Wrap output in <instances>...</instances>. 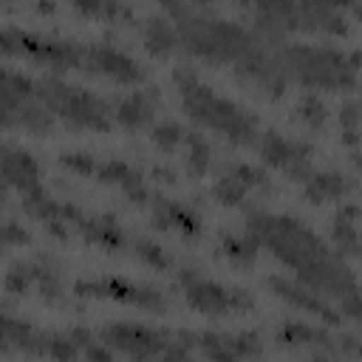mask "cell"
Segmentation results:
<instances>
[{
  "label": "cell",
  "mask_w": 362,
  "mask_h": 362,
  "mask_svg": "<svg viewBox=\"0 0 362 362\" xmlns=\"http://www.w3.org/2000/svg\"><path fill=\"white\" fill-rule=\"evenodd\" d=\"M269 187V175L252 164H232L212 187V195L223 204V206H238L246 201V195L252 189H266Z\"/></svg>",
  "instance_id": "12"
},
{
  "label": "cell",
  "mask_w": 362,
  "mask_h": 362,
  "mask_svg": "<svg viewBox=\"0 0 362 362\" xmlns=\"http://www.w3.org/2000/svg\"><path fill=\"white\" fill-rule=\"evenodd\" d=\"M359 215H362V209L354 206V204L339 206V212L334 215L331 238H334V246H337L339 255H348V257H359L362 255V238H359V229H356V218Z\"/></svg>",
  "instance_id": "18"
},
{
  "label": "cell",
  "mask_w": 362,
  "mask_h": 362,
  "mask_svg": "<svg viewBox=\"0 0 362 362\" xmlns=\"http://www.w3.org/2000/svg\"><path fill=\"white\" fill-rule=\"evenodd\" d=\"M187 139V130L178 122H158L153 127V144L164 153H175Z\"/></svg>",
  "instance_id": "28"
},
{
  "label": "cell",
  "mask_w": 362,
  "mask_h": 362,
  "mask_svg": "<svg viewBox=\"0 0 362 362\" xmlns=\"http://www.w3.org/2000/svg\"><path fill=\"white\" fill-rule=\"evenodd\" d=\"M3 178L8 187H17L23 195L34 187H40V164L34 161V156L23 147H3Z\"/></svg>",
  "instance_id": "15"
},
{
  "label": "cell",
  "mask_w": 362,
  "mask_h": 362,
  "mask_svg": "<svg viewBox=\"0 0 362 362\" xmlns=\"http://www.w3.org/2000/svg\"><path fill=\"white\" fill-rule=\"evenodd\" d=\"M28 99H37V82L6 68L3 71V116L14 113L20 105H25Z\"/></svg>",
  "instance_id": "23"
},
{
  "label": "cell",
  "mask_w": 362,
  "mask_h": 362,
  "mask_svg": "<svg viewBox=\"0 0 362 362\" xmlns=\"http://www.w3.org/2000/svg\"><path fill=\"white\" fill-rule=\"evenodd\" d=\"M184 147H187V173L201 178L206 170H209V144L204 141L201 133L195 130H187V139H184Z\"/></svg>",
  "instance_id": "26"
},
{
  "label": "cell",
  "mask_w": 362,
  "mask_h": 362,
  "mask_svg": "<svg viewBox=\"0 0 362 362\" xmlns=\"http://www.w3.org/2000/svg\"><path fill=\"white\" fill-rule=\"evenodd\" d=\"M76 294L82 297H107V300H119V303H127V305H136V308H144V311H164L167 308V300L158 288L153 286H144V283H133L127 277H96V280H79L74 286Z\"/></svg>",
  "instance_id": "9"
},
{
  "label": "cell",
  "mask_w": 362,
  "mask_h": 362,
  "mask_svg": "<svg viewBox=\"0 0 362 362\" xmlns=\"http://www.w3.org/2000/svg\"><path fill=\"white\" fill-rule=\"evenodd\" d=\"M153 223L161 229H175L187 238L201 232V218L181 201H170L164 195H153Z\"/></svg>",
  "instance_id": "16"
},
{
  "label": "cell",
  "mask_w": 362,
  "mask_h": 362,
  "mask_svg": "<svg viewBox=\"0 0 362 362\" xmlns=\"http://www.w3.org/2000/svg\"><path fill=\"white\" fill-rule=\"evenodd\" d=\"M85 71L105 74L122 85H139L144 79V68L127 57L124 51H116L110 45H88L85 51Z\"/></svg>",
  "instance_id": "11"
},
{
  "label": "cell",
  "mask_w": 362,
  "mask_h": 362,
  "mask_svg": "<svg viewBox=\"0 0 362 362\" xmlns=\"http://www.w3.org/2000/svg\"><path fill=\"white\" fill-rule=\"evenodd\" d=\"M3 240H6V246H11V243H28L31 238H28V232H25L20 223L6 221V226H3Z\"/></svg>",
  "instance_id": "36"
},
{
  "label": "cell",
  "mask_w": 362,
  "mask_h": 362,
  "mask_svg": "<svg viewBox=\"0 0 362 362\" xmlns=\"http://www.w3.org/2000/svg\"><path fill=\"white\" fill-rule=\"evenodd\" d=\"M133 252H136V257L139 260H144L147 266H153V269H158V272H164V269H170V255L158 246V243H153V240H147V238H136L133 240Z\"/></svg>",
  "instance_id": "30"
},
{
  "label": "cell",
  "mask_w": 362,
  "mask_h": 362,
  "mask_svg": "<svg viewBox=\"0 0 362 362\" xmlns=\"http://www.w3.org/2000/svg\"><path fill=\"white\" fill-rule=\"evenodd\" d=\"M342 351H348V354H356V356H362V342H356L354 337H342V342H337Z\"/></svg>",
  "instance_id": "37"
},
{
  "label": "cell",
  "mask_w": 362,
  "mask_h": 362,
  "mask_svg": "<svg viewBox=\"0 0 362 362\" xmlns=\"http://www.w3.org/2000/svg\"><path fill=\"white\" fill-rule=\"evenodd\" d=\"M96 178H99L102 184L119 187L133 204H147V201H150V189H147L144 178H141L127 161H122V158H107V161H102L99 170H96Z\"/></svg>",
  "instance_id": "14"
},
{
  "label": "cell",
  "mask_w": 362,
  "mask_h": 362,
  "mask_svg": "<svg viewBox=\"0 0 362 362\" xmlns=\"http://www.w3.org/2000/svg\"><path fill=\"white\" fill-rule=\"evenodd\" d=\"M260 156L283 170L288 178H297V181H305L314 170H311V156L314 150L305 144V141H291L286 136H280L277 130H266L260 136Z\"/></svg>",
  "instance_id": "10"
},
{
  "label": "cell",
  "mask_w": 362,
  "mask_h": 362,
  "mask_svg": "<svg viewBox=\"0 0 362 362\" xmlns=\"http://www.w3.org/2000/svg\"><path fill=\"white\" fill-rule=\"evenodd\" d=\"M266 286H269L274 294H280L286 303H291L294 308L308 311V314H317V317H322L325 322H339V320H342L339 311H337L331 303H325L322 294H317V291H311V288H305V286H297L294 280H286V277L274 274V277L266 280Z\"/></svg>",
  "instance_id": "13"
},
{
  "label": "cell",
  "mask_w": 362,
  "mask_h": 362,
  "mask_svg": "<svg viewBox=\"0 0 362 362\" xmlns=\"http://www.w3.org/2000/svg\"><path fill=\"white\" fill-rule=\"evenodd\" d=\"M102 342L107 348H116L133 362H150L161 356L173 339H167V331H156V328L133 325V322H113L102 328Z\"/></svg>",
  "instance_id": "8"
},
{
  "label": "cell",
  "mask_w": 362,
  "mask_h": 362,
  "mask_svg": "<svg viewBox=\"0 0 362 362\" xmlns=\"http://www.w3.org/2000/svg\"><path fill=\"white\" fill-rule=\"evenodd\" d=\"M37 99L74 130L107 133L113 127V119H110L113 107L102 96L85 90V88L68 85L57 76H45L37 82Z\"/></svg>",
  "instance_id": "5"
},
{
  "label": "cell",
  "mask_w": 362,
  "mask_h": 362,
  "mask_svg": "<svg viewBox=\"0 0 362 362\" xmlns=\"http://www.w3.org/2000/svg\"><path fill=\"white\" fill-rule=\"evenodd\" d=\"M178 339L184 345H195L209 362H240V356L229 348L226 334H215V331H181Z\"/></svg>",
  "instance_id": "22"
},
{
  "label": "cell",
  "mask_w": 362,
  "mask_h": 362,
  "mask_svg": "<svg viewBox=\"0 0 362 362\" xmlns=\"http://www.w3.org/2000/svg\"><path fill=\"white\" fill-rule=\"evenodd\" d=\"M144 42L156 57H167L173 51V45L178 42L175 23H170L164 17H150L144 25Z\"/></svg>",
  "instance_id": "24"
},
{
  "label": "cell",
  "mask_w": 362,
  "mask_h": 362,
  "mask_svg": "<svg viewBox=\"0 0 362 362\" xmlns=\"http://www.w3.org/2000/svg\"><path fill=\"white\" fill-rule=\"evenodd\" d=\"M0 45L6 54H23L34 62L51 65L57 71L62 68H85V51L88 45L71 42V40H57V37H42V34H31V31H20L14 25H6L0 34Z\"/></svg>",
  "instance_id": "6"
},
{
  "label": "cell",
  "mask_w": 362,
  "mask_h": 362,
  "mask_svg": "<svg viewBox=\"0 0 362 362\" xmlns=\"http://www.w3.org/2000/svg\"><path fill=\"white\" fill-rule=\"evenodd\" d=\"M59 164L68 167L71 173H79V175H96V170H99V164L90 153H62Z\"/></svg>",
  "instance_id": "33"
},
{
  "label": "cell",
  "mask_w": 362,
  "mask_h": 362,
  "mask_svg": "<svg viewBox=\"0 0 362 362\" xmlns=\"http://www.w3.org/2000/svg\"><path fill=\"white\" fill-rule=\"evenodd\" d=\"M173 79H175V88H178V96H181L184 110L198 124H204V127L226 136L235 144H252L257 139V119L249 110H243L240 105L218 96L192 71L178 68L173 74Z\"/></svg>",
  "instance_id": "2"
},
{
  "label": "cell",
  "mask_w": 362,
  "mask_h": 362,
  "mask_svg": "<svg viewBox=\"0 0 362 362\" xmlns=\"http://www.w3.org/2000/svg\"><path fill=\"white\" fill-rule=\"evenodd\" d=\"M161 362H198V359L189 354V345L178 339V342H170V348L161 354Z\"/></svg>",
  "instance_id": "35"
},
{
  "label": "cell",
  "mask_w": 362,
  "mask_h": 362,
  "mask_svg": "<svg viewBox=\"0 0 362 362\" xmlns=\"http://www.w3.org/2000/svg\"><path fill=\"white\" fill-rule=\"evenodd\" d=\"M76 229L82 232V238L88 243H96V246H102L107 252L122 249L127 243V235H124V229L119 226V221L113 215H90V218H82V223Z\"/></svg>",
  "instance_id": "20"
},
{
  "label": "cell",
  "mask_w": 362,
  "mask_h": 362,
  "mask_svg": "<svg viewBox=\"0 0 362 362\" xmlns=\"http://www.w3.org/2000/svg\"><path fill=\"white\" fill-rule=\"evenodd\" d=\"M351 178H345L342 173H334V170H320V173H311L305 181H303V195L314 204H325V201H339L342 195L351 192Z\"/></svg>",
  "instance_id": "19"
},
{
  "label": "cell",
  "mask_w": 362,
  "mask_h": 362,
  "mask_svg": "<svg viewBox=\"0 0 362 362\" xmlns=\"http://www.w3.org/2000/svg\"><path fill=\"white\" fill-rule=\"evenodd\" d=\"M34 286V263H14L6 274V288L11 294H23Z\"/></svg>",
  "instance_id": "32"
},
{
  "label": "cell",
  "mask_w": 362,
  "mask_h": 362,
  "mask_svg": "<svg viewBox=\"0 0 362 362\" xmlns=\"http://www.w3.org/2000/svg\"><path fill=\"white\" fill-rule=\"evenodd\" d=\"M297 113H300V119H303L308 127H322L328 110H325V105H322V99H320L317 93H305V96L300 99Z\"/></svg>",
  "instance_id": "31"
},
{
  "label": "cell",
  "mask_w": 362,
  "mask_h": 362,
  "mask_svg": "<svg viewBox=\"0 0 362 362\" xmlns=\"http://www.w3.org/2000/svg\"><path fill=\"white\" fill-rule=\"evenodd\" d=\"M280 339L286 345H305V342H317V345H334L331 337L325 331H317L311 325H303V322H286L280 328Z\"/></svg>",
  "instance_id": "27"
},
{
  "label": "cell",
  "mask_w": 362,
  "mask_h": 362,
  "mask_svg": "<svg viewBox=\"0 0 362 362\" xmlns=\"http://www.w3.org/2000/svg\"><path fill=\"white\" fill-rule=\"evenodd\" d=\"M339 127H342V139L348 147H354L362 136V105L359 102H348L339 110Z\"/></svg>",
  "instance_id": "29"
},
{
  "label": "cell",
  "mask_w": 362,
  "mask_h": 362,
  "mask_svg": "<svg viewBox=\"0 0 362 362\" xmlns=\"http://www.w3.org/2000/svg\"><path fill=\"white\" fill-rule=\"evenodd\" d=\"M79 11L85 14H93V17H130V8L127 6H119V3H76Z\"/></svg>",
  "instance_id": "34"
},
{
  "label": "cell",
  "mask_w": 362,
  "mask_h": 362,
  "mask_svg": "<svg viewBox=\"0 0 362 362\" xmlns=\"http://www.w3.org/2000/svg\"><path fill=\"white\" fill-rule=\"evenodd\" d=\"M181 283H184L187 303L201 314L221 317V314H243V311L255 308V300L249 297V291L235 288V286H223V283H215V280H206V277H198L189 269L181 274Z\"/></svg>",
  "instance_id": "7"
},
{
  "label": "cell",
  "mask_w": 362,
  "mask_h": 362,
  "mask_svg": "<svg viewBox=\"0 0 362 362\" xmlns=\"http://www.w3.org/2000/svg\"><path fill=\"white\" fill-rule=\"evenodd\" d=\"M156 105H158V96L153 90H133L116 102L113 119L127 130H141L144 124L153 122Z\"/></svg>",
  "instance_id": "17"
},
{
  "label": "cell",
  "mask_w": 362,
  "mask_h": 362,
  "mask_svg": "<svg viewBox=\"0 0 362 362\" xmlns=\"http://www.w3.org/2000/svg\"><path fill=\"white\" fill-rule=\"evenodd\" d=\"M257 246H260V240L249 229L243 235H229V232L221 235V252L238 266H252L257 257Z\"/></svg>",
  "instance_id": "25"
},
{
  "label": "cell",
  "mask_w": 362,
  "mask_h": 362,
  "mask_svg": "<svg viewBox=\"0 0 362 362\" xmlns=\"http://www.w3.org/2000/svg\"><path fill=\"white\" fill-rule=\"evenodd\" d=\"M359 65H362L359 54H345L337 48L288 45L283 51V71H288L305 88H322V90L354 88Z\"/></svg>",
  "instance_id": "4"
},
{
  "label": "cell",
  "mask_w": 362,
  "mask_h": 362,
  "mask_svg": "<svg viewBox=\"0 0 362 362\" xmlns=\"http://www.w3.org/2000/svg\"><path fill=\"white\" fill-rule=\"evenodd\" d=\"M246 229L263 246H269L272 255L280 263H286L305 288L322 297H337L339 303L354 294H362L356 277L342 263V257L331 255V249L297 218L274 215V212H252L246 218Z\"/></svg>",
  "instance_id": "1"
},
{
  "label": "cell",
  "mask_w": 362,
  "mask_h": 362,
  "mask_svg": "<svg viewBox=\"0 0 362 362\" xmlns=\"http://www.w3.org/2000/svg\"><path fill=\"white\" fill-rule=\"evenodd\" d=\"M167 11L175 14V31H178V42L209 62H246L260 45L252 42V37L226 20L218 17H201L184 6H167Z\"/></svg>",
  "instance_id": "3"
},
{
  "label": "cell",
  "mask_w": 362,
  "mask_h": 362,
  "mask_svg": "<svg viewBox=\"0 0 362 362\" xmlns=\"http://www.w3.org/2000/svg\"><path fill=\"white\" fill-rule=\"evenodd\" d=\"M3 122H6V127H20V130H28V133H51L54 113L40 99H28L14 113H6Z\"/></svg>",
  "instance_id": "21"
}]
</instances>
